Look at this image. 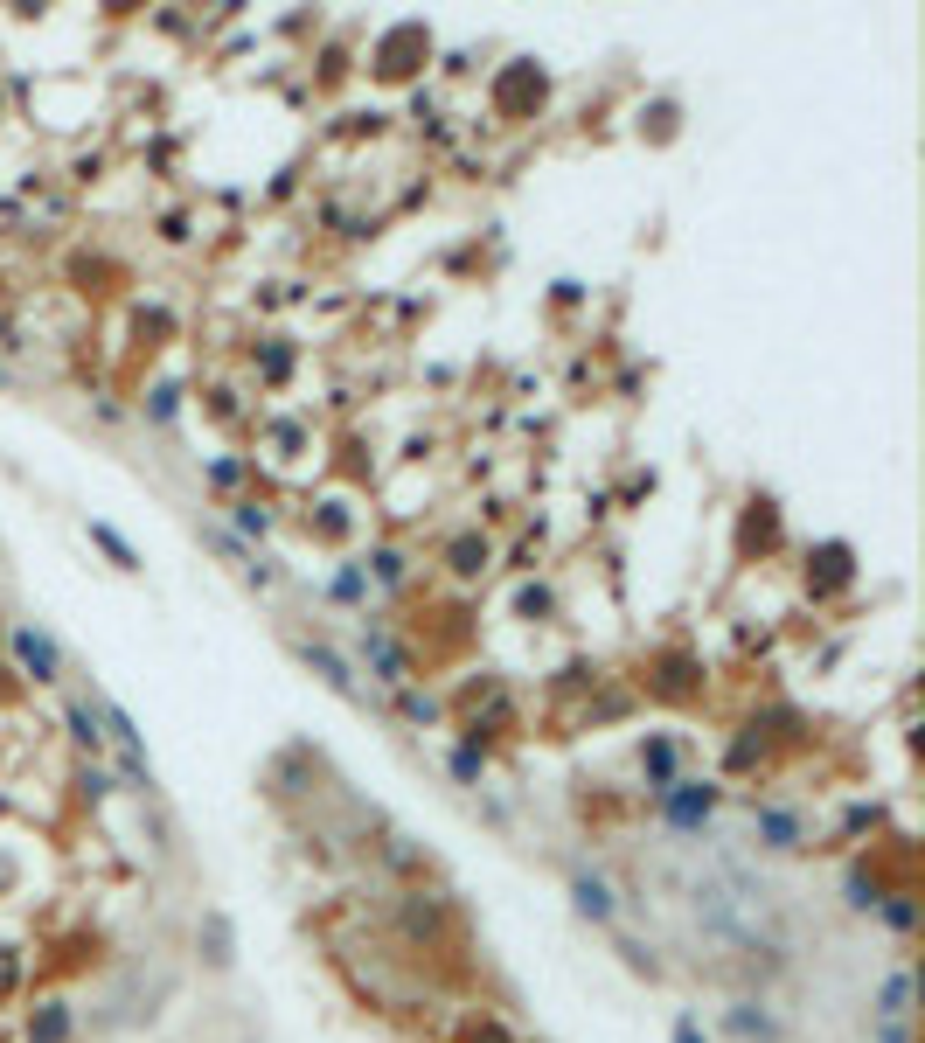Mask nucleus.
Wrapping results in <instances>:
<instances>
[{
  "instance_id": "nucleus-4",
  "label": "nucleus",
  "mask_w": 925,
  "mask_h": 1043,
  "mask_svg": "<svg viewBox=\"0 0 925 1043\" xmlns=\"http://www.w3.org/2000/svg\"><path fill=\"white\" fill-rule=\"evenodd\" d=\"M70 724H77V738H84V745H98V724H91V710H84V703L70 710Z\"/></svg>"
},
{
  "instance_id": "nucleus-2",
  "label": "nucleus",
  "mask_w": 925,
  "mask_h": 1043,
  "mask_svg": "<svg viewBox=\"0 0 925 1043\" xmlns=\"http://www.w3.org/2000/svg\"><path fill=\"white\" fill-rule=\"evenodd\" d=\"M307 661H313V675H327L341 696H355V675L341 668V654H327V647H307Z\"/></svg>"
},
{
  "instance_id": "nucleus-3",
  "label": "nucleus",
  "mask_w": 925,
  "mask_h": 1043,
  "mask_svg": "<svg viewBox=\"0 0 925 1043\" xmlns=\"http://www.w3.org/2000/svg\"><path fill=\"white\" fill-rule=\"evenodd\" d=\"M696 814H710V786H703V793H682V800H675V821H696Z\"/></svg>"
},
{
  "instance_id": "nucleus-1",
  "label": "nucleus",
  "mask_w": 925,
  "mask_h": 1043,
  "mask_svg": "<svg viewBox=\"0 0 925 1043\" xmlns=\"http://www.w3.org/2000/svg\"><path fill=\"white\" fill-rule=\"evenodd\" d=\"M14 654L35 668V682H49V675H56V647H49L42 633H28V626H21V633H14Z\"/></svg>"
}]
</instances>
